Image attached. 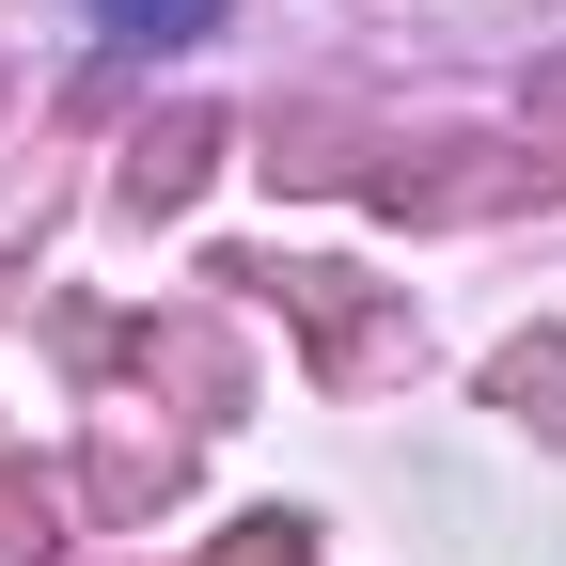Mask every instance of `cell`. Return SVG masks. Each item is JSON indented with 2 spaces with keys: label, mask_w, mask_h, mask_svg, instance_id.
Masks as SVG:
<instances>
[{
  "label": "cell",
  "mask_w": 566,
  "mask_h": 566,
  "mask_svg": "<svg viewBox=\"0 0 566 566\" xmlns=\"http://www.w3.org/2000/svg\"><path fill=\"white\" fill-rule=\"evenodd\" d=\"M111 32H142V48H174V32H221V0H95Z\"/></svg>",
  "instance_id": "1"
}]
</instances>
